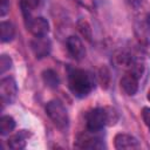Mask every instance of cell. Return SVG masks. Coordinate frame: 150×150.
Returning <instances> with one entry per match:
<instances>
[{
    "instance_id": "6da1fadb",
    "label": "cell",
    "mask_w": 150,
    "mask_h": 150,
    "mask_svg": "<svg viewBox=\"0 0 150 150\" xmlns=\"http://www.w3.org/2000/svg\"><path fill=\"white\" fill-rule=\"evenodd\" d=\"M68 87L74 96L80 97V98L86 97L95 88V77L91 73L87 70L77 69V68H69L68 69Z\"/></svg>"
},
{
    "instance_id": "7a4b0ae2",
    "label": "cell",
    "mask_w": 150,
    "mask_h": 150,
    "mask_svg": "<svg viewBox=\"0 0 150 150\" xmlns=\"http://www.w3.org/2000/svg\"><path fill=\"white\" fill-rule=\"evenodd\" d=\"M46 112L56 128L64 130L69 124V117L66 108L60 101H49L46 105Z\"/></svg>"
},
{
    "instance_id": "3957f363",
    "label": "cell",
    "mask_w": 150,
    "mask_h": 150,
    "mask_svg": "<svg viewBox=\"0 0 150 150\" xmlns=\"http://www.w3.org/2000/svg\"><path fill=\"white\" fill-rule=\"evenodd\" d=\"M100 131H93L87 130L77 136L76 139V146L81 149H102L104 146L103 138L98 136Z\"/></svg>"
},
{
    "instance_id": "277c9868",
    "label": "cell",
    "mask_w": 150,
    "mask_h": 150,
    "mask_svg": "<svg viewBox=\"0 0 150 150\" xmlns=\"http://www.w3.org/2000/svg\"><path fill=\"white\" fill-rule=\"evenodd\" d=\"M87 129L93 131H101L107 125V112L105 108H95L88 111L87 116Z\"/></svg>"
},
{
    "instance_id": "5b68a950",
    "label": "cell",
    "mask_w": 150,
    "mask_h": 150,
    "mask_svg": "<svg viewBox=\"0 0 150 150\" xmlns=\"http://www.w3.org/2000/svg\"><path fill=\"white\" fill-rule=\"evenodd\" d=\"M18 94V86L13 77L7 76L0 81V96L4 104L12 103Z\"/></svg>"
},
{
    "instance_id": "8992f818",
    "label": "cell",
    "mask_w": 150,
    "mask_h": 150,
    "mask_svg": "<svg viewBox=\"0 0 150 150\" xmlns=\"http://www.w3.org/2000/svg\"><path fill=\"white\" fill-rule=\"evenodd\" d=\"M27 29L36 38H41V36H47L48 32H49V23L48 21L42 18V16H36V18H32L27 23Z\"/></svg>"
},
{
    "instance_id": "52a82bcc",
    "label": "cell",
    "mask_w": 150,
    "mask_h": 150,
    "mask_svg": "<svg viewBox=\"0 0 150 150\" xmlns=\"http://www.w3.org/2000/svg\"><path fill=\"white\" fill-rule=\"evenodd\" d=\"M115 148L118 150H134L141 148L138 139L128 134H117L114 138Z\"/></svg>"
},
{
    "instance_id": "ba28073f",
    "label": "cell",
    "mask_w": 150,
    "mask_h": 150,
    "mask_svg": "<svg viewBox=\"0 0 150 150\" xmlns=\"http://www.w3.org/2000/svg\"><path fill=\"white\" fill-rule=\"evenodd\" d=\"M30 47H32L35 56L38 59H42V57H46L47 55H49L52 45H50V41L46 36H41V38L35 36V39L32 40V42H30Z\"/></svg>"
},
{
    "instance_id": "9c48e42d",
    "label": "cell",
    "mask_w": 150,
    "mask_h": 150,
    "mask_svg": "<svg viewBox=\"0 0 150 150\" xmlns=\"http://www.w3.org/2000/svg\"><path fill=\"white\" fill-rule=\"evenodd\" d=\"M67 49L69 52V54L71 55V57H74L75 60L80 61L86 56V48L82 43V41L80 40V38L77 36H69L67 39Z\"/></svg>"
},
{
    "instance_id": "30bf717a",
    "label": "cell",
    "mask_w": 150,
    "mask_h": 150,
    "mask_svg": "<svg viewBox=\"0 0 150 150\" xmlns=\"http://www.w3.org/2000/svg\"><path fill=\"white\" fill-rule=\"evenodd\" d=\"M120 84H121V88L123 89V91L127 95L132 96L138 90V77L135 74L129 71V73H127L122 76V79L120 81Z\"/></svg>"
},
{
    "instance_id": "8fae6325",
    "label": "cell",
    "mask_w": 150,
    "mask_h": 150,
    "mask_svg": "<svg viewBox=\"0 0 150 150\" xmlns=\"http://www.w3.org/2000/svg\"><path fill=\"white\" fill-rule=\"evenodd\" d=\"M29 136H30V134L27 130H19L16 134L9 136V138L7 141V144L13 150H21L26 146L27 138Z\"/></svg>"
},
{
    "instance_id": "7c38bea8",
    "label": "cell",
    "mask_w": 150,
    "mask_h": 150,
    "mask_svg": "<svg viewBox=\"0 0 150 150\" xmlns=\"http://www.w3.org/2000/svg\"><path fill=\"white\" fill-rule=\"evenodd\" d=\"M15 35V28L13 23L8 21H2L0 23V39L1 42H9L14 39Z\"/></svg>"
},
{
    "instance_id": "4fadbf2b",
    "label": "cell",
    "mask_w": 150,
    "mask_h": 150,
    "mask_svg": "<svg viewBox=\"0 0 150 150\" xmlns=\"http://www.w3.org/2000/svg\"><path fill=\"white\" fill-rule=\"evenodd\" d=\"M20 6H21V11H22L25 21L27 23L32 19V13L38 8L39 0H21Z\"/></svg>"
},
{
    "instance_id": "5bb4252c",
    "label": "cell",
    "mask_w": 150,
    "mask_h": 150,
    "mask_svg": "<svg viewBox=\"0 0 150 150\" xmlns=\"http://www.w3.org/2000/svg\"><path fill=\"white\" fill-rule=\"evenodd\" d=\"M42 80L45 82V84L49 88H56L60 83L59 76L53 70V69H47L42 73Z\"/></svg>"
},
{
    "instance_id": "9a60e30c",
    "label": "cell",
    "mask_w": 150,
    "mask_h": 150,
    "mask_svg": "<svg viewBox=\"0 0 150 150\" xmlns=\"http://www.w3.org/2000/svg\"><path fill=\"white\" fill-rule=\"evenodd\" d=\"M14 128H15V121L13 117L5 115L0 118V134L2 136H6L9 132H12Z\"/></svg>"
},
{
    "instance_id": "2e32d148",
    "label": "cell",
    "mask_w": 150,
    "mask_h": 150,
    "mask_svg": "<svg viewBox=\"0 0 150 150\" xmlns=\"http://www.w3.org/2000/svg\"><path fill=\"white\" fill-rule=\"evenodd\" d=\"M107 112V125H114L118 121V112L112 107H104Z\"/></svg>"
},
{
    "instance_id": "e0dca14e",
    "label": "cell",
    "mask_w": 150,
    "mask_h": 150,
    "mask_svg": "<svg viewBox=\"0 0 150 150\" xmlns=\"http://www.w3.org/2000/svg\"><path fill=\"white\" fill-rule=\"evenodd\" d=\"M77 27H79V30L81 32V34H82L88 41H90V40H91V28H90L89 23H88L87 21H84V20H80V21L77 22Z\"/></svg>"
},
{
    "instance_id": "ac0fdd59",
    "label": "cell",
    "mask_w": 150,
    "mask_h": 150,
    "mask_svg": "<svg viewBox=\"0 0 150 150\" xmlns=\"http://www.w3.org/2000/svg\"><path fill=\"white\" fill-rule=\"evenodd\" d=\"M11 68H12V59L8 55L2 54L0 56V74H5Z\"/></svg>"
},
{
    "instance_id": "d6986e66",
    "label": "cell",
    "mask_w": 150,
    "mask_h": 150,
    "mask_svg": "<svg viewBox=\"0 0 150 150\" xmlns=\"http://www.w3.org/2000/svg\"><path fill=\"white\" fill-rule=\"evenodd\" d=\"M109 80H110L109 70H108L105 67H102V68L100 69V82H101V86H102L103 88H108Z\"/></svg>"
},
{
    "instance_id": "ffe728a7",
    "label": "cell",
    "mask_w": 150,
    "mask_h": 150,
    "mask_svg": "<svg viewBox=\"0 0 150 150\" xmlns=\"http://www.w3.org/2000/svg\"><path fill=\"white\" fill-rule=\"evenodd\" d=\"M9 11V2L8 0H0V15L5 16Z\"/></svg>"
},
{
    "instance_id": "44dd1931",
    "label": "cell",
    "mask_w": 150,
    "mask_h": 150,
    "mask_svg": "<svg viewBox=\"0 0 150 150\" xmlns=\"http://www.w3.org/2000/svg\"><path fill=\"white\" fill-rule=\"evenodd\" d=\"M142 117H143L144 123L149 127L150 125V108H143V110H142Z\"/></svg>"
},
{
    "instance_id": "7402d4cb",
    "label": "cell",
    "mask_w": 150,
    "mask_h": 150,
    "mask_svg": "<svg viewBox=\"0 0 150 150\" xmlns=\"http://www.w3.org/2000/svg\"><path fill=\"white\" fill-rule=\"evenodd\" d=\"M77 2H80L82 6H86L87 8H90L93 6V0H76Z\"/></svg>"
},
{
    "instance_id": "603a6c76",
    "label": "cell",
    "mask_w": 150,
    "mask_h": 150,
    "mask_svg": "<svg viewBox=\"0 0 150 150\" xmlns=\"http://www.w3.org/2000/svg\"><path fill=\"white\" fill-rule=\"evenodd\" d=\"M146 97H148V100L150 101V90H149V93H148V96H146Z\"/></svg>"
},
{
    "instance_id": "cb8c5ba5",
    "label": "cell",
    "mask_w": 150,
    "mask_h": 150,
    "mask_svg": "<svg viewBox=\"0 0 150 150\" xmlns=\"http://www.w3.org/2000/svg\"><path fill=\"white\" fill-rule=\"evenodd\" d=\"M148 128H149V130H150V125H149V127H148Z\"/></svg>"
}]
</instances>
